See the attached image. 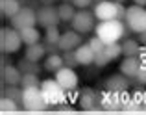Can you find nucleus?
Listing matches in <instances>:
<instances>
[{
    "label": "nucleus",
    "mask_w": 146,
    "mask_h": 115,
    "mask_svg": "<svg viewBox=\"0 0 146 115\" xmlns=\"http://www.w3.org/2000/svg\"><path fill=\"white\" fill-rule=\"evenodd\" d=\"M21 32V37H22V43L28 47V45H35V43H39V37H41V33H39V30L35 28V26H30V28H24V30H19Z\"/></svg>",
    "instance_id": "4be33fe9"
},
{
    "label": "nucleus",
    "mask_w": 146,
    "mask_h": 115,
    "mask_svg": "<svg viewBox=\"0 0 146 115\" xmlns=\"http://www.w3.org/2000/svg\"><path fill=\"white\" fill-rule=\"evenodd\" d=\"M135 80H137L139 84H146V67H141L139 74L135 76Z\"/></svg>",
    "instance_id": "72a5a7b5"
},
{
    "label": "nucleus",
    "mask_w": 146,
    "mask_h": 115,
    "mask_svg": "<svg viewBox=\"0 0 146 115\" xmlns=\"http://www.w3.org/2000/svg\"><path fill=\"white\" fill-rule=\"evenodd\" d=\"M63 2H67V0H63Z\"/></svg>",
    "instance_id": "a19ab883"
},
{
    "label": "nucleus",
    "mask_w": 146,
    "mask_h": 115,
    "mask_svg": "<svg viewBox=\"0 0 146 115\" xmlns=\"http://www.w3.org/2000/svg\"><path fill=\"white\" fill-rule=\"evenodd\" d=\"M41 89H43V95H44V98H46V102L50 106H59V104L67 102V89L56 78L54 80H43L41 82Z\"/></svg>",
    "instance_id": "7ed1b4c3"
},
{
    "label": "nucleus",
    "mask_w": 146,
    "mask_h": 115,
    "mask_svg": "<svg viewBox=\"0 0 146 115\" xmlns=\"http://www.w3.org/2000/svg\"><path fill=\"white\" fill-rule=\"evenodd\" d=\"M80 108L85 112H94L100 108V95L93 87H83L80 91Z\"/></svg>",
    "instance_id": "9b49d317"
},
{
    "label": "nucleus",
    "mask_w": 146,
    "mask_h": 115,
    "mask_svg": "<svg viewBox=\"0 0 146 115\" xmlns=\"http://www.w3.org/2000/svg\"><path fill=\"white\" fill-rule=\"evenodd\" d=\"M37 24V11H33L30 6H24L15 17H11V26L17 30H24Z\"/></svg>",
    "instance_id": "6e6552de"
},
{
    "label": "nucleus",
    "mask_w": 146,
    "mask_h": 115,
    "mask_svg": "<svg viewBox=\"0 0 146 115\" xmlns=\"http://www.w3.org/2000/svg\"><path fill=\"white\" fill-rule=\"evenodd\" d=\"M61 33H63V32H59V30H57V26L46 28V32H44V43H50V45H59Z\"/></svg>",
    "instance_id": "cd10ccee"
},
{
    "label": "nucleus",
    "mask_w": 146,
    "mask_h": 115,
    "mask_svg": "<svg viewBox=\"0 0 146 115\" xmlns=\"http://www.w3.org/2000/svg\"><path fill=\"white\" fill-rule=\"evenodd\" d=\"M22 108L28 112H43L48 108V102L43 95L41 86H32V87H22Z\"/></svg>",
    "instance_id": "f03ea898"
},
{
    "label": "nucleus",
    "mask_w": 146,
    "mask_h": 115,
    "mask_svg": "<svg viewBox=\"0 0 146 115\" xmlns=\"http://www.w3.org/2000/svg\"><path fill=\"white\" fill-rule=\"evenodd\" d=\"M129 87V82H128V76L120 74H111L107 76L106 80V89H111V91H124Z\"/></svg>",
    "instance_id": "a211bd4d"
},
{
    "label": "nucleus",
    "mask_w": 146,
    "mask_h": 115,
    "mask_svg": "<svg viewBox=\"0 0 146 115\" xmlns=\"http://www.w3.org/2000/svg\"><path fill=\"white\" fill-rule=\"evenodd\" d=\"M22 45V37L21 32L17 28H2L0 32V48H2V54H15V52L21 48Z\"/></svg>",
    "instance_id": "39448f33"
},
{
    "label": "nucleus",
    "mask_w": 146,
    "mask_h": 115,
    "mask_svg": "<svg viewBox=\"0 0 146 115\" xmlns=\"http://www.w3.org/2000/svg\"><path fill=\"white\" fill-rule=\"evenodd\" d=\"M57 11H59V19H61V22H72V19H74V15H76V6H74L72 2L68 4V0H67V2L59 4Z\"/></svg>",
    "instance_id": "5701e85b"
},
{
    "label": "nucleus",
    "mask_w": 146,
    "mask_h": 115,
    "mask_svg": "<svg viewBox=\"0 0 146 115\" xmlns=\"http://www.w3.org/2000/svg\"><path fill=\"white\" fill-rule=\"evenodd\" d=\"M141 71V60L139 56H129V57H124V61L120 63V72L128 78H135Z\"/></svg>",
    "instance_id": "dca6fc26"
},
{
    "label": "nucleus",
    "mask_w": 146,
    "mask_h": 115,
    "mask_svg": "<svg viewBox=\"0 0 146 115\" xmlns=\"http://www.w3.org/2000/svg\"><path fill=\"white\" fill-rule=\"evenodd\" d=\"M126 11H128V9L122 6V2H118V21H124V19H126Z\"/></svg>",
    "instance_id": "f704fd0d"
},
{
    "label": "nucleus",
    "mask_w": 146,
    "mask_h": 115,
    "mask_svg": "<svg viewBox=\"0 0 146 115\" xmlns=\"http://www.w3.org/2000/svg\"><path fill=\"white\" fill-rule=\"evenodd\" d=\"M74 54H76V60H78V63L83 65V67H87V65L94 63V56H96V52L93 50V47H91L89 43H87V45L82 43V45H80V47L74 50Z\"/></svg>",
    "instance_id": "f3484780"
},
{
    "label": "nucleus",
    "mask_w": 146,
    "mask_h": 115,
    "mask_svg": "<svg viewBox=\"0 0 146 115\" xmlns=\"http://www.w3.org/2000/svg\"><path fill=\"white\" fill-rule=\"evenodd\" d=\"M80 45H82V33H78L76 30H67V32L61 33V39H59L61 52H65V50H76Z\"/></svg>",
    "instance_id": "4468645a"
},
{
    "label": "nucleus",
    "mask_w": 146,
    "mask_h": 115,
    "mask_svg": "<svg viewBox=\"0 0 146 115\" xmlns=\"http://www.w3.org/2000/svg\"><path fill=\"white\" fill-rule=\"evenodd\" d=\"M96 17H94L93 11H87V9H78L74 15V19H72V30H76L78 33H82V35H85V33L93 32L94 28H96Z\"/></svg>",
    "instance_id": "423d86ee"
},
{
    "label": "nucleus",
    "mask_w": 146,
    "mask_h": 115,
    "mask_svg": "<svg viewBox=\"0 0 146 115\" xmlns=\"http://www.w3.org/2000/svg\"><path fill=\"white\" fill-rule=\"evenodd\" d=\"M19 110H22L21 104H17V102L9 97H2V100H0V112L2 113H15V112H19Z\"/></svg>",
    "instance_id": "bb28decb"
},
{
    "label": "nucleus",
    "mask_w": 146,
    "mask_h": 115,
    "mask_svg": "<svg viewBox=\"0 0 146 115\" xmlns=\"http://www.w3.org/2000/svg\"><path fill=\"white\" fill-rule=\"evenodd\" d=\"M22 71L15 65H2V84L4 86H21Z\"/></svg>",
    "instance_id": "2eb2a0df"
},
{
    "label": "nucleus",
    "mask_w": 146,
    "mask_h": 115,
    "mask_svg": "<svg viewBox=\"0 0 146 115\" xmlns=\"http://www.w3.org/2000/svg\"><path fill=\"white\" fill-rule=\"evenodd\" d=\"M61 67H65L63 56H59V54H48L46 56V60H44V71L54 72V74H56Z\"/></svg>",
    "instance_id": "412c9836"
},
{
    "label": "nucleus",
    "mask_w": 146,
    "mask_h": 115,
    "mask_svg": "<svg viewBox=\"0 0 146 115\" xmlns=\"http://www.w3.org/2000/svg\"><path fill=\"white\" fill-rule=\"evenodd\" d=\"M22 9L21 2L19 0H0V11H2L4 17H15L19 11Z\"/></svg>",
    "instance_id": "aec40b11"
},
{
    "label": "nucleus",
    "mask_w": 146,
    "mask_h": 115,
    "mask_svg": "<svg viewBox=\"0 0 146 115\" xmlns=\"http://www.w3.org/2000/svg\"><path fill=\"white\" fill-rule=\"evenodd\" d=\"M100 108L106 110V112L120 110V91L106 89L104 93H100Z\"/></svg>",
    "instance_id": "ddd939ff"
},
{
    "label": "nucleus",
    "mask_w": 146,
    "mask_h": 115,
    "mask_svg": "<svg viewBox=\"0 0 146 115\" xmlns=\"http://www.w3.org/2000/svg\"><path fill=\"white\" fill-rule=\"evenodd\" d=\"M72 4H74L78 9H87L89 6H93V2L94 0H70Z\"/></svg>",
    "instance_id": "2f4dec72"
},
{
    "label": "nucleus",
    "mask_w": 146,
    "mask_h": 115,
    "mask_svg": "<svg viewBox=\"0 0 146 115\" xmlns=\"http://www.w3.org/2000/svg\"><path fill=\"white\" fill-rule=\"evenodd\" d=\"M133 4H137V6H146V0H133Z\"/></svg>",
    "instance_id": "4c0bfd02"
},
{
    "label": "nucleus",
    "mask_w": 146,
    "mask_h": 115,
    "mask_svg": "<svg viewBox=\"0 0 146 115\" xmlns=\"http://www.w3.org/2000/svg\"><path fill=\"white\" fill-rule=\"evenodd\" d=\"M141 45L139 41L135 39H126L124 43H122V56L124 57H129V56H139L141 54Z\"/></svg>",
    "instance_id": "b1692460"
},
{
    "label": "nucleus",
    "mask_w": 146,
    "mask_h": 115,
    "mask_svg": "<svg viewBox=\"0 0 146 115\" xmlns=\"http://www.w3.org/2000/svg\"><path fill=\"white\" fill-rule=\"evenodd\" d=\"M89 45H91V47H93V50H94V52H100V50H104V47H106L107 43H104V41L100 39L98 35H94L93 39L89 41Z\"/></svg>",
    "instance_id": "7c9ffc66"
},
{
    "label": "nucleus",
    "mask_w": 146,
    "mask_h": 115,
    "mask_svg": "<svg viewBox=\"0 0 146 115\" xmlns=\"http://www.w3.org/2000/svg\"><path fill=\"white\" fill-rule=\"evenodd\" d=\"M57 112H61V113H72V112H74V110H72L70 108V106H65V104H59V106H57Z\"/></svg>",
    "instance_id": "c9c22d12"
},
{
    "label": "nucleus",
    "mask_w": 146,
    "mask_h": 115,
    "mask_svg": "<svg viewBox=\"0 0 146 115\" xmlns=\"http://www.w3.org/2000/svg\"><path fill=\"white\" fill-rule=\"evenodd\" d=\"M94 33L104 41V43H118L126 35V26L122 21L113 19V21H98Z\"/></svg>",
    "instance_id": "f257e3e1"
},
{
    "label": "nucleus",
    "mask_w": 146,
    "mask_h": 115,
    "mask_svg": "<svg viewBox=\"0 0 146 115\" xmlns=\"http://www.w3.org/2000/svg\"><path fill=\"white\" fill-rule=\"evenodd\" d=\"M96 2H98V0H96Z\"/></svg>",
    "instance_id": "79ce46f5"
},
{
    "label": "nucleus",
    "mask_w": 146,
    "mask_h": 115,
    "mask_svg": "<svg viewBox=\"0 0 146 115\" xmlns=\"http://www.w3.org/2000/svg\"><path fill=\"white\" fill-rule=\"evenodd\" d=\"M137 35H139V39L143 41V43H146V32H143V33H137Z\"/></svg>",
    "instance_id": "58836bf2"
},
{
    "label": "nucleus",
    "mask_w": 146,
    "mask_h": 115,
    "mask_svg": "<svg viewBox=\"0 0 146 115\" xmlns=\"http://www.w3.org/2000/svg\"><path fill=\"white\" fill-rule=\"evenodd\" d=\"M118 56H122V45L120 43H107L104 47V50L96 52L94 56V65L96 67H106L109 61L117 60Z\"/></svg>",
    "instance_id": "9d476101"
},
{
    "label": "nucleus",
    "mask_w": 146,
    "mask_h": 115,
    "mask_svg": "<svg viewBox=\"0 0 146 115\" xmlns=\"http://www.w3.org/2000/svg\"><path fill=\"white\" fill-rule=\"evenodd\" d=\"M133 100L137 102V104L141 106V108H143V100H144V91H141V89H137V91H133Z\"/></svg>",
    "instance_id": "473e14b6"
},
{
    "label": "nucleus",
    "mask_w": 146,
    "mask_h": 115,
    "mask_svg": "<svg viewBox=\"0 0 146 115\" xmlns=\"http://www.w3.org/2000/svg\"><path fill=\"white\" fill-rule=\"evenodd\" d=\"M124 22L128 26V30H131L133 33L146 32V9L143 6H137V4L129 6L128 11H126Z\"/></svg>",
    "instance_id": "20e7f679"
},
{
    "label": "nucleus",
    "mask_w": 146,
    "mask_h": 115,
    "mask_svg": "<svg viewBox=\"0 0 146 115\" xmlns=\"http://www.w3.org/2000/svg\"><path fill=\"white\" fill-rule=\"evenodd\" d=\"M115 2H124V0H115Z\"/></svg>",
    "instance_id": "ea45409f"
},
{
    "label": "nucleus",
    "mask_w": 146,
    "mask_h": 115,
    "mask_svg": "<svg viewBox=\"0 0 146 115\" xmlns=\"http://www.w3.org/2000/svg\"><path fill=\"white\" fill-rule=\"evenodd\" d=\"M17 67L22 71V74H26V72H35V74H39L41 72L39 61H32V60H28V57H22V60L19 61Z\"/></svg>",
    "instance_id": "a878e982"
},
{
    "label": "nucleus",
    "mask_w": 146,
    "mask_h": 115,
    "mask_svg": "<svg viewBox=\"0 0 146 115\" xmlns=\"http://www.w3.org/2000/svg\"><path fill=\"white\" fill-rule=\"evenodd\" d=\"M46 56V47H44V43H35V45H28V48H26L24 52V57H28V60L32 61H41L43 57Z\"/></svg>",
    "instance_id": "6ab92c4d"
},
{
    "label": "nucleus",
    "mask_w": 146,
    "mask_h": 115,
    "mask_svg": "<svg viewBox=\"0 0 146 115\" xmlns=\"http://www.w3.org/2000/svg\"><path fill=\"white\" fill-rule=\"evenodd\" d=\"M61 22L59 19V11H57V7L54 6H43L37 9V24L41 26V28H52V26H57Z\"/></svg>",
    "instance_id": "1a4fd4ad"
},
{
    "label": "nucleus",
    "mask_w": 146,
    "mask_h": 115,
    "mask_svg": "<svg viewBox=\"0 0 146 115\" xmlns=\"http://www.w3.org/2000/svg\"><path fill=\"white\" fill-rule=\"evenodd\" d=\"M56 80L67 91H74L76 87H78V74H76V71L72 67H67V65L61 67L59 71L56 72Z\"/></svg>",
    "instance_id": "f8f14e48"
},
{
    "label": "nucleus",
    "mask_w": 146,
    "mask_h": 115,
    "mask_svg": "<svg viewBox=\"0 0 146 115\" xmlns=\"http://www.w3.org/2000/svg\"><path fill=\"white\" fill-rule=\"evenodd\" d=\"M21 86H22V87H32V86H41V80H39V74H35V72H26V74H22V80H21Z\"/></svg>",
    "instance_id": "c85d7f7f"
},
{
    "label": "nucleus",
    "mask_w": 146,
    "mask_h": 115,
    "mask_svg": "<svg viewBox=\"0 0 146 115\" xmlns=\"http://www.w3.org/2000/svg\"><path fill=\"white\" fill-rule=\"evenodd\" d=\"M22 86L19 87V86H4V91H2V97H9V98H13L17 104H21L22 106ZM24 110V108H22Z\"/></svg>",
    "instance_id": "393cba45"
},
{
    "label": "nucleus",
    "mask_w": 146,
    "mask_h": 115,
    "mask_svg": "<svg viewBox=\"0 0 146 115\" xmlns=\"http://www.w3.org/2000/svg\"><path fill=\"white\" fill-rule=\"evenodd\" d=\"M41 4H43V6H52L54 4V0H39Z\"/></svg>",
    "instance_id": "e433bc0d"
},
{
    "label": "nucleus",
    "mask_w": 146,
    "mask_h": 115,
    "mask_svg": "<svg viewBox=\"0 0 146 115\" xmlns=\"http://www.w3.org/2000/svg\"><path fill=\"white\" fill-rule=\"evenodd\" d=\"M93 13L98 21H113V19H118V2H115V0H98L94 4Z\"/></svg>",
    "instance_id": "0eeeda50"
},
{
    "label": "nucleus",
    "mask_w": 146,
    "mask_h": 115,
    "mask_svg": "<svg viewBox=\"0 0 146 115\" xmlns=\"http://www.w3.org/2000/svg\"><path fill=\"white\" fill-rule=\"evenodd\" d=\"M63 61H65V65H67V67H72V69H74L76 65H80L78 60H76L74 50H65L63 52Z\"/></svg>",
    "instance_id": "c756f323"
}]
</instances>
